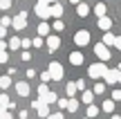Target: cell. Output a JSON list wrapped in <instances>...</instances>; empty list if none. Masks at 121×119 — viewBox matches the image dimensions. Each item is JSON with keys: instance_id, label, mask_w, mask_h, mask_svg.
Returning <instances> with one entry per match:
<instances>
[{"instance_id": "cell-12", "label": "cell", "mask_w": 121, "mask_h": 119, "mask_svg": "<svg viewBox=\"0 0 121 119\" xmlns=\"http://www.w3.org/2000/svg\"><path fill=\"white\" fill-rule=\"evenodd\" d=\"M69 63L72 65H83V54L81 52H72L69 54Z\"/></svg>"}, {"instance_id": "cell-13", "label": "cell", "mask_w": 121, "mask_h": 119, "mask_svg": "<svg viewBox=\"0 0 121 119\" xmlns=\"http://www.w3.org/2000/svg\"><path fill=\"white\" fill-rule=\"evenodd\" d=\"M49 29H52V27L43 20V22L38 25V36H40V38H47V36H49Z\"/></svg>"}, {"instance_id": "cell-10", "label": "cell", "mask_w": 121, "mask_h": 119, "mask_svg": "<svg viewBox=\"0 0 121 119\" xmlns=\"http://www.w3.org/2000/svg\"><path fill=\"white\" fill-rule=\"evenodd\" d=\"M58 45H60V38H58V36H47V49H49V52H56Z\"/></svg>"}, {"instance_id": "cell-37", "label": "cell", "mask_w": 121, "mask_h": 119, "mask_svg": "<svg viewBox=\"0 0 121 119\" xmlns=\"http://www.w3.org/2000/svg\"><path fill=\"white\" fill-rule=\"evenodd\" d=\"M114 47L121 52V36H117V38H114Z\"/></svg>"}, {"instance_id": "cell-32", "label": "cell", "mask_w": 121, "mask_h": 119, "mask_svg": "<svg viewBox=\"0 0 121 119\" xmlns=\"http://www.w3.org/2000/svg\"><path fill=\"white\" fill-rule=\"evenodd\" d=\"M112 101H121V90H114L112 92Z\"/></svg>"}, {"instance_id": "cell-6", "label": "cell", "mask_w": 121, "mask_h": 119, "mask_svg": "<svg viewBox=\"0 0 121 119\" xmlns=\"http://www.w3.org/2000/svg\"><path fill=\"white\" fill-rule=\"evenodd\" d=\"M74 43H76L78 47H85V45L90 43V31H87V29L76 31V34H74Z\"/></svg>"}, {"instance_id": "cell-49", "label": "cell", "mask_w": 121, "mask_h": 119, "mask_svg": "<svg viewBox=\"0 0 121 119\" xmlns=\"http://www.w3.org/2000/svg\"><path fill=\"white\" fill-rule=\"evenodd\" d=\"M117 81H119V83H121V72H119V79H117Z\"/></svg>"}, {"instance_id": "cell-11", "label": "cell", "mask_w": 121, "mask_h": 119, "mask_svg": "<svg viewBox=\"0 0 121 119\" xmlns=\"http://www.w3.org/2000/svg\"><path fill=\"white\" fill-rule=\"evenodd\" d=\"M49 11H52V18H56V20H60V16H63V7H60L58 2L49 4Z\"/></svg>"}, {"instance_id": "cell-47", "label": "cell", "mask_w": 121, "mask_h": 119, "mask_svg": "<svg viewBox=\"0 0 121 119\" xmlns=\"http://www.w3.org/2000/svg\"><path fill=\"white\" fill-rule=\"evenodd\" d=\"M110 119H121V117H119V115H112V117H110Z\"/></svg>"}, {"instance_id": "cell-2", "label": "cell", "mask_w": 121, "mask_h": 119, "mask_svg": "<svg viewBox=\"0 0 121 119\" xmlns=\"http://www.w3.org/2000/svg\"><path fill=\"white\" fill-rule=\"evenodd\" d=\"M94 54H96V58H99L101 63L110 61V56H112V54H110V49L105 47L103 43H96V45H94Z\"/></svg>"}, {"instance_id": "cell-23", "label": "cell", "mask_w": 121, "mask_h": 119, "mask_svg": "<svg viewBox=\"0 0 121 119\" xmlns=\"http://www.w3.org/2000/svg\"><path fill=\"white\" fill-rule=\"evenodd\" d=\"M101 110H103V112H112V110H114V101H112V99H110V101H103Z\"/></svg>"}, {"instance_id": "cell-9", "label": "cell", "mask_w": 121, "mask_h": 119, "mask_svg": "<svg viewBox=\"0 0 121 119\" xmlns=\"http://www.w3.org/2000/svg\"><path fill=\"white\" fill-rule=\"evenodd\" d=\"M117 79H119V70H108L103 74V81H105V83H110V85L117 83Z\"/></svg>"}, {"instance_id": "cell-8", "label": "cell", "mask_w": 121, "mask_h": 119, "mask_svg": "<svg viewBox=\"0 0 121 119\" xmlns=\"http://www.w3.org/2000/svg\"><path fill=\"white\" fill-rule=\"evenodd\" d=\"M16 92L20 94V97H29V83H27V81H18L16 83Z\"/></svg>"}, {"instance_id": "cell-38", "label": "cell", "mask_w": 121, "mask_h": 119, "mask_svg": "<svg viewBox=\"0 0 121 119\" xmlns=\"http://www.w3.org/2000/svg\"><path fill=\"white\" fill-rule=\"evenodd\" d=\"M47 119H63V115H60V112H52Z\"/></svg>"}, {"instance_id": "cell-33", "label": "cell", "mask_w": 121, "mask_h": 119, "mask_svg": "<svg viewBox=\"0 0 121 119\" xmlns=\"http://www.w3.org/2000/svg\"><path fill=\"white\" fill-rule=\"evenodd\" d=\"M74 83H76V88H78V90H85V81H83V79H78V81H74Z\"/></svg>"}, {"instance_id": "cell-29", "label": "cell", "mask_w": 121, "mask_h": 119, "mask_svg": "<svg viewBox=\"0 0 121 119\" xmlns=\"http://www.w3.org/2000/svg\"><path fill=\"white\" fill-rule=\"evenodd\" d=\"M9 25H11V18H9V16H2V18H0V27H9Z\"/></svg>"}, {"instance_id": "cell-42", "label": "cell", "mask_w": 121, "mask_h": 119, "mask_svg": "<svg viewBox=\"0 0 121 119\" xmlns=\"http://www.w3.org/2000/svg\"><path fill=\"white\" fill-rule=\"evenodd\" d=\"M56 0H38V4H54Z\"/></svg>"}, {"instance_id": "cell-15", "label": "cell", "mask_w": 121, "mask_h": 119, "mask_svg": "<svg viewBox=\"0 0 121 119\" xmlns=\"http://www.w3.org/2000/svg\"><path fill=\"white\" fill-rule=\"evenodd\" d=\"M76 13H78L81 18H85L87 13H90V7H87L85 2H78V4H76Z\"/></svg>"}, {"instance_id": "cell-5", "label": "cell", "mask_w": 121, "mask_h": 119, "mask_svg": "<svg viewBox=\"0 0 121 119\" xmlns=\"http://www.w3.org/2000/svg\"><path fill=\"white\" fill-rule=\"evenodd\" d=\"M11 27L13 29H25L27 27V11H20L18 16L11 18Z\"/></svg>"}, {"instance_id": "cell-44", "label": "cell", "mask_w": 121, "mask_h": 119, "mask_svg": "<svg viewBox=\"0 0 121 119\" xmlns=\"http://www.w3.org/2000/svg\"><path fill=\"white\" fill-rule=\"evenodd\" d=\"M4 49H7V43H4V40H0V52H4Z\"/></svg>"}, {"instance_id": "cell-28", "label": "cell", "mask_w": 121, "mask_h": 119, "mask_svg": "<svg viewBox=\"0 0 121 119\" xmlns=\"http://www.w3.org/2000/svg\"><path fill=\"white\" fill-rule=\"evenodd\" d=\"M105 92V83H96L94 85V94H103Z\"/></svg>"}, {"instance_id": "cell-41", "label": "cell", "mask_w": 121, "mask_h": 119, "mask_svg": "<svg viewBox=\"0 0 121 119\" xmlns=\"http://www.w3.org/2000/svg\"><path fill=\"white\" fill-rule=\"evenodd\" d=\"M7 58H9L7 52H0V63H7Z\"/></svg>"}, {"instance_id": "cell-17", "label": "cell", "mask_w": 121, "mask_h": 119, "mask_svg": "<svg viewBox=\"0 0 121 119\" xmlns=\"http://www.w3.org/2000/svg\"><path fill=\"white\" fill-rule=\"evenodd\" d=\"M43 101H45V103L49 106V103H56V101H58V97H56V92H52V90H49V92H47V94L43 97Z\"/></svg>"}, {"instance_id": "cell-4", "label": "cell", "mask_w": 121, "mask_h": 119, "mask_svg": "<svg viewBox=\"0 0 121 119\" xmlns=\"http://www.w3.org/2000/svg\"><path fill=\"white\" fill-rule=\"evenodd\" d=\"M47 72H49V76H52V81H60L63 79V65L56 63V61L47 65Z\"/></svg>"}, {"instance_id": "cell-25", "label": "cell", "mask_w": 121, "mask_h": 119, "mask_svg": "<svg viewBox=\"0 0 121 119\" xmlns=\"http://www.w3.org/2000/svg\"><path fill=\"white\" fill-rule=\"evenodd\" d=\"M96 115H99V108H96V106H87V119H92Z\"/></svg>"}, {"instance_id": "cell-20", "label": "cell", "mask_w": 121, "mask_h": 119, "mask_svg": "<svg viewBox=\"0 0 121 119\" xmlns=\"http://www.w3.org/2000/svg\"><path fill=\"white\" fill-rule=\"evenodd\" d=\"M67 112H76L78 110V101L76 99H67V108H65Z\"/></svg>"}, {"instance_id": "cell-35", "label": "cell", "mask_w": 121, "mask_h": 119, "mask_svg": "<svg viewBox=\"0 0 121 119\" xmlns=\"http://www.w3.org/2000/svg\"><path fill=\"white\" fill-rule=\"evenodd\" d=\"M20 58H22V61H29V58H31V54H29V52H27V49H25V52L20 54Z\"/></svg>"}, {"instance_id": "cell-3", "label": "cell", "mask_w": 121, "mask_h": 119, "mask_svg": "<svg viewBox=\"0 0 121 119\" xmlns=\"http://www.w3.org/2000/svg\"><path fill=\"white\" fill-rule=\"evenodd\" d=\"M31 108H34L36 112H38V117H49V106L43 101V99H36V101H31Z\"/></svg>"}, {"instance_id": "cell-39", "label": "cell", "mask_w": 121, "mask_h": 119, "mask_svg": "<svg viewBox=\"0 0 121 119\" xmlns=\"http://www.w3.org/2000/svg\"><path fill=\"white\" fill-rule=\"evenodd\" d=\"M29 45H31V40H29V38H25V40H20V47H29Z\"/></svg>"}, {"instance_id": "cell-36", "label": "cell", "mask_w": 121, "mask_h": 119, "mask_svg": "<svg viewBox=\"0 0 121 119\" xmlns=\"http://www.w3.org/2000/svg\"><path fill=\"white\" fill-rule=\"evenodd\" d=\"M56 103H58V108H67V99H58Z\"/></svg>"}, {"instance_id": "cell-24", "label": "cell", "mask_w": 121, "mask_h": 119, "mask_svg": "<svg viewBox=\"0 0 121 119\" xmlns=\"http://www.w3.org/2000/svg\"><path fill=\"white\" fill-rule=\"evenodd\" d=\"M9 85H11V76H2V79H0V88H2V90H7L9 88Z\"/></svg>"}, {"instance_id": "cell-34", "label": "cell", "mask_w": 121, "mask_h": 119, "mask_svg": "<svg viewBox=\"0 0 121 119\" xmlns=\"http://www.w3.org/2000/svg\"><path fill=\"white\" fill-rule=\"evenodd\" d=\"M31 45H34V47H40V45H43V38H40V36H38V38H34V40H31Z\"/></svg>"}, {"instance_id": "cell-16", "label": "cell", "mask_w": 121, "mask_h": 119, "mask_svg": "<svg viewBox=\"0 0 121 119\" xmlns=\"http://www.w3.org/2000/svg\"><path fill=\"white\" fill-rule=\"evenodd\" d=\"M114 38H117V36H114L112 31H105V34H103V40H101V43L108 47V45H114Z\"/></svg>"}, {"instance_id": "cell-48", "label": "cell", "mask_w": 121, "mask_h": 119, "mask_svg": "<svg viewBox=\"0 0 121 119\" xmlns=\"http://www.w3.org/2000/svg\"><path fill=\"white\" fill-rule=\"evenodd\" d=\"M4 112H7V110H2V108H0V117H2V115H4Z\"/></svg>"}, {"instance_id": "cell-18", "label": "cell", "mask_w": 121, "mask_h": 119, "mask_svg": "<svg viewBox=\"0 0 121 119\" xmlns=\"http://www.w3.org/2000/svg\"><path fill=\"white\" fill-rule=\"evenodd\" d=\"M83 103H87V106H92V99H94V92H90V90H83Z\"/></svg>"}, {"instance_id": "cell-45", "label": "cell", "mask_w": 121, "mask_h": 119, "mask_svg": "<svg viewBox=\"0 0 121 119\" xmlns=\"http://www.w3.org/2000/svg\"><path fill=\"white\" fill-rule=\"evenodd\" d=\"M0 119H13V117H11V115H9V112H4V115H2V117H0Z\"/></svg>"}, {"instance_id": "cell-26", "label": "cell", "mask_w": 121, "mask_h": 119, "mask_svg": "<svg viewBox=\"0 0 121 119\" xmlns=\"http://www.w3.org/2000/svg\"><path fill=\"white\" fill-rule=\"evenodd\" d=\"M47 92H49V90H47V85H45V83H40V85H38V99H43Z\"/></svg>"}, {"instance_id": "cell-27", "label": "cell", "mask_w": 121, "mask_h": 119, "mask_svg": "<svg viewBox=\"0 0 121 119\" xmlns=\"http://www.w3.org/2000/svg\"><path fill=\"white\" fill-rule=\"evenodd\" d=\"M52 29H54V31H63V29H65V22H63V20H56Z\"/></svg>"}, {"instance_id": "cell-30", "label": "cell", "mask_w": 121, "mask_h": 119, "mask_svg": "<svg viewBox=\"0 0 121 119\" xmlns=\"http://www.w3.org/2000/svg\"><path fill=\"white\" fill-rule=\"evenodd\" d=\"M13 0H0V9H9Z\"/></svg>"}, {"instance_id": "cell-51", "label": "cell", "mask_w": 121, "mask_h": 119, "mask_svg": "<svg viewBox=\"0 0 121 119\" xmlns=\"http://www.w3.org/2000/svg\"><path fill=\"white\" fill-rule=\"evenodd\" d=\"M83 119H87V117H83Z\"/></svg>"}, {"instance_id": "cell-43", "label": "cell", "mask_w": 121, "mask_h": 119, "mask_svg": "<svg viewBox=\"0 0 121 119\" xmlns=\"http://www.w3.org/2000/svg\"><path fill=\"white\" fill-rule=\"evenodd\" d=\"M4 36H7V29H4V27H0V40H2Z\"/></svg>"}, {"instance_id": "cell-40", "label": "cell", "mask_w": 121, "mask_h": 119, "mask_svg": "<svg viewBox=\"0 0 121 119\" xmlns=\"http://www.w3.org/2000/svg\"><path fill=\"white\" fill-rule=\"evenodd\" d=\"M34 76H36V70H31V67H29V70H27V79H34Z\"/></svg>"}, {"instance_id": "cell-46", "label": "cell", "mask_w": 121, "mask_h": 119, "mask_svg": "<svg viewBox=\"0 0 121 119\" xmlns=\"http://www.w3.org/2000/svg\"><path fill=\"white\" fill-rule=\"evenodd\" d=\"M69 2H72V4H78V2H81V0H69Z\"/></svg>"}, {"instance_id": "cell-7", "label": "cell", "mask_w": 121, "mask_h": 119, "mask_svg": "<svg viewBox=\"0 0 121 119\" xmlns=\"http://www.w3.org/2000/svg\"><path fill=\"white\" fill-rule=\"evenodd\" d=\"M36 16L43 18V20H47V18H52V11H49V4H36Z\"/></svg>"}, {"instance_id": "cell-50", "label": "cell", "mask_w": 121, "mask_h": 119, "mask_svg": "<svg viewBox=\"0 0 121 119\" xmlns=\"http://www.w3.org/2000/svg\"><path fill=\"white\" fill-rule=\"evenodd\" d=\"M119 72H121V63H119Z\"/></svg>"}, {"instance_id": "cell-19", "label": "cell", "mask_w": 121, "mask_h": 119, "mask_svg": "<svg viewBox=\"0 0 121 119\" xmlns=\"http://www.w3.org/2000/svg\"><path fill=\"white\" fill-rule=\"evenodd\" d=\"M7 47L9 49H18V47H20V38H18V36H11L9 43H7Z\"/></svg>"}, {"instance_id": "cell-22", "label": "cell", "mask_w": 121, "mask_h": 119, "mask_svg": "<svg viewBox=\"0 0 121 119\" xmlns=\"http://www.w3.org/2000/svg\"><path fill=\"white\" fill-rule=\"evenodd\" d=\"M94 13H96L99 18H103V16H105V4H103V2H99V4L94 7Z\"/></svg>"}, {"instance_id": "cell-1", "label": "cell", "mask_w": 121, "mask_h": 119, "mask_svg": "<svg viewBox=\"0 0 121 119\" xmlns=\"http://www.w3.org/2000/svg\"><path fill=\"white\" fill-rule=\"evenodd\" d=\"M105 72H108L105 63H94V65H90V67H87V74H90L92 79H101Z\"/></svg>"}, {"instance_id": "cell-21", "label": "cell", "mask_w": 121, "mask_h": 119, "mask_svg": "<svg viewBox=\"0 0 121 119\" xmlns=\"http://www.w3.org/2000/svg\"><path fill=\"white\" fill-rule=\"evenodd\" d=\"M76 83H67L65 85V92H67V99H74V92H76Z\"/></svg>"}, {"instance_id": "cell-14", "label": "cell", "mask_w": 121, "mask_h": 119, "mask_svg": "<svg viewBox=\"0 0 121 119\" xmlns=\"http://www.w3.org/2000/svg\"><path fill=\"white\" fill-rule=\"evenodd\" d=\"M110 27H112V20H110L108 16L99 18V29H103V31H110Z\"/></svg>"}, {"instance_id": "cell-31", "label": "cell", "mask_w": 121, "mask_h": 119, "mask_svg": "<svg viewBox=\"0 0 121 119\" xmlns=\"http://www.w3.org/2000/svg\"><path fill=\"white\" fill-rule=\"evenodd\" d=\"M40 81H43V83H47V81H52V76H49V72L45 70L43 74H40Z\"/></svg>"}]
</instances>
